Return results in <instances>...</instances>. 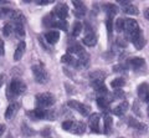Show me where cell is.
Segmentation results:
<instances>
[{"instance_id":"obj_36","label":"cell","mask_w":149,"mask_h":138,"mask_svg":"<svg viewBox=\"0 0 149 138\" xmlns=\"http://www.w3.org/2000/svg\"><path fill=\"white\" fill-rule=\"evenodd\" d=\"M106 25H107V30H108V35L111 36L112 31H113V20L108 19V20H107V22H106Z\"/></svg>"},{"instance_id":"obj_45","label":"cell","mask_w":149,"mask_h":138,"mask_svg":"<svg viewBox=\"0 0 149 138\" xmlns=\"http://www.w3.org/2000/svg\"><path fill=\"white\" fill-rule=\"evenodd\" d=\"M148 116H149V106H148Z\"/></svg>"},{"instance_id":"obj_30","label":"cell","mask_w":149,"mask_h":138,"mask_svg":"<svg viewBox=\"0 0 149 138\" xmlns=\"http://www.w3.org/2000/svg\"><path fill=\"white\" fill-rule=\"evenodd\" d=\"M14 31V26H13V24H5L4 25V27H3V34L5 35V36H10L11 35V33Z\"/></svg>"},{"instance_id":"obj_39","label":"cell","mask_w":149,"mask_h":138,"mask_svg":"<svg viewBox=\"0 0 149 138\" xmlns=\"http://www.w3.org/2000/svg\"><path fill=\"white\" fill-rule=\"evenodd\" d=\"M52 1H47V0H41V1H37V4L39 5H49V4H51Z\"/></svg>"},{"instance_id":"obj_8","label":"cell","mask_w":149,"mask_h":138,"mask_svg":"<svg viewBox=\"0 0 149 138\" xmlns=\"http://www.w3.org/2000/svg\"><path fill=\"white\" fill-rule=\"evenodd\" d=\"M98 123H100V114H98V113L91 114L90 121H88V125H90V128H91V131H92L93 133H100Z\"/></svg>"},{"instance_id":"obj_40","label":"cell","mask_w":149,"mask_h":138,"mask_svg":"<svg viewBox=\"0 0 149 138\" xmlns=\"http://www.w3.org/2000/svg\"><path fill=\"white\" fill-rule=\"evenodd\" d=\"M22 132H24V133H27V135H32V132L29 131V127H27V126H24V127H22Z\"/></svg>"},{"instance_id":"obj_16","label":"cell","mask_w":149,"mask_h":138,"mask_svg":"<svg viewBox=\"0 0 149 138\" xmlns=\"http://www.w3.org/2000/svg\"><path fill=\"white\" fill-rule=\"evenodd\" d=\"M45 39L49 44H56L60 39V34H58V31H49L45 35Z\"/></svg>"},{"instance_id":"obj_17","label":"cell","mask_w":149,"mask_h":138,"mask_svg":"<svg viewBox=\"0 0 149 138\" xmlns=\"http://www.w3.org/2000/svg\"><path fill=\"white\" fill-rule=\"evenodd\" d=\"M128 125L132 127V128H136V130H139V131H146L147 130V126L146 125H143V123L138 122L136 118H132V117L128 118Z\"/></svg>"},{"instance_id":"obj_31","label":"cell","mask_w":149,"mask_h":138,"mask_svg":"<svg viewBox=\"0 0 149 138\" xmlns=\"http://www.w3.org/2000/svg\"><path fill=\"white\" fill-rule=\"evenodd\" d=\"M11 9L9 8H0V19H5V17H9L11 14Z\"/></svg>"},{"instance_id":"obj_42","label":"cell","mask_w":149,"mask_h":138,"mask_svg":"<svg viewBox=\"0 0 149 138\" xmlns=\"http://www.w3.org/2000/svg\"><path fill=\"white\" fill-rule=\"evenodd\" d=\"M5 126H4V125H0V136H3V133L4 132H5Z\"/></svg>"},{"instance_id":"obj_27","label":"cell","mask_w":149,"mask_h":138,"mask_svg":"<svg viewBox=\"0 0 149 138\" xmlns=\"http://www.w3.org/2000/svg\"><path fill=\"white\" fill-rule=\"evenodd\" d=\"M133 44H134V46H136V49H137V50H141L143 46L146 45V39H144L143 36L141 35L139 38H137L136 40L133 41Z\"/></svg>"},{"instance_id":"obj_43","label":"cell","mask_w":149,"mask_h":138,"mask_svg":"<svg viewBox=\"0 0 149 138\" xmlns=\"http://www.w3.org/2000/svg\"><path fill=\"white\" fill-rule=\"evenodd\" d=\"M144 16H146V19L149 20V9H147V10L144 11Z\"/></svg>"},{"instance_id":"obj_9","label":"cell","mask_w":149,"mask_h":138,"mask_svg":"<svg viewBox=\"0 0 149 138\" xmlns=\"http://www.w3.org/2000/svg\"><path fill=\"white\" fill-rule=\"evenodd\" d=\"M119 4L123 6V11L125 14H129V15H137L139 13L138 9L133 5V4H130L129 1H119Z\"/></svg>"},{"instance_id":"obj_41","label":"cell","mask_w":149,"mask_h":138,"mask_svg":"<svg viewBox=\"0 0 149 138\" xmlns=\"http://www.w3.org/2000/svg\"><path fill=\"white\" fill-rule=\"evenodd\" d=\"M4 54V43L3 40H0V56Z\"/></svg>"},{"instance_id":"obj_19","label":"cell","mask_w":149,"mask_h":138,"mask_svg":"<svg viewBox=\"0 0 149 138\" xmlns=\"http://www.w3.org/2000/svg\"><path fill=\"white\" fill-rule=\"evenodd\" d=\"M106 72L103 71H100V70H97V71H93L90 73V79L91 81H96V80H98V81H104L106 80Z\"/></svg>"},{"instance_id":"obj_46","label":"cell","mask_w":149,"mask_h":138,"mask_svg":"<svg viewBox=\"0 0 149 138\" xmlns=\"http://www.w3.org/2000/svg\"><path fill=\"white\" fill-rule=\"evenodd\" d=\"M119 138H122V137H119Z\"/></svg>"},{"instance_id":"obj_22","label":"cell","mask_w":149,"mask_h":138,"mask_svg":"<svg viewBox=\"0 0 149 138\" xmlns=\"http://www.w3.org/2000/svg\"><path fill=\"white\" fill-rule=\"evenodd\" d=\"M112 125H113V121L109 116H106L104 117V121H103V132L106 135H109L112 132Z\"/></svg>"},{"instance_id":"obj_6","label":"cell","mask_w":149,"mask_h":138,"mask_svg":"<svg viewBox=\"0 0 149 138\" xmlns=\"http://www.w3.org/2000/svg\"><path fill=\"white\" fill-rule=\"evenodd\" d=\"M139 25L138 22L134 20V19H127L124 21V31H125V35H130L133 33H137L139 31Z\"/></svg>"},{"instance_id":"obj_1","label":"cell","mask_w":149,"mask_h":138,"mask_svg":"<svg viewBox=\"0 0 149 138\" xmlns=\"http://www.w3.org/2000/svg\"><path fill=\"white\" fill-rule=\"evenodd\" d=\"M26 90V85L22 82L21 80H17V79H14L11 81L10 86L8 89V98L9 100H13L14 97L21 95L22 92H25Z\"/></svg>"},{"instance_id":"obj_5","label":"cell","mask_w":149,"mask_h":138,"mask_svg":"<svg viewBox=\"0 0 149 138\" xmlns=\"http://www.w3.org/2000/svg\"><path fill=\"white\" fill-rule=\"evenodd\" d=\"M70 107L73 108V109H76L77 112H80L82 116H88L91 112V108L88 107V106L86 105H83L81 102H78V101H68V103H67Z\"/></svg>"},{"instance_id":"obj_20","label":"cell","mask_w":149,"mask_h":138,"mask_svg":"<svg viewBox=\"0 0 149 138\" xmlns=\"http://www.w3.org/2000/svg\"><path fill=\"white\" fill-rule=\"evenodd\" d=\"M83 44L86 46H95L97 44V36L93 33L86 35L85 38H83Z\"/></svg>"},{"instance_id":"obj_26","label":"cell","mask_w":149,"mask_h":138,"mask_svg":"<svg viewBox=\"0 0 149 138\" xmlns=\"http://www.w3.org/2000/svg\"><path fill=\"white\" fill-rule=\"evenodd\" d=\"M14 31L19 35V36H25V30H24V24L22 22H16L15 26H14Z\"/></svg>"},{"instance_id":"obj_37","label":"cell","mask_w":149,"mask_h":138,"mask_svg":"<svg viewBox=\"0 0 149 138\" xmlns=\"http://www.w3.org/2000/svg\"><path fill=\"white\" fill-rule=\"evenodd\" d=\"M71 125H72V121H65L62 123V128L65 131H70V128H71Z\"/></svg>"},{"instance_id":"obj_13","label":"cell","mask_w":149,"mask_h":138,"mask_svg":"<svg viewBox=\"0 0 149 138\" xmlns=\"http://www.w3.org/2000/svg\"><path fill=\"white\" fill-rule=\"evenodd\" d=\"M129 107V105L127 101H123V102H120L118 106H116V107L113 108V113L116 114V116H123V114L127 112V109Z\"/></svg>"},{"instance_id":"obj_34","label":"cell","mask_w":149,"mask_h":138,"mask_svg":"<svg viewBox=\"0 0 149 138\" xmlns=\"http://www.w3.org/2000/svg\"><path fill=\"white\" fill-rule=\"evenodd\" d=\"M95 91H96V93L98 95V97H104V95L108 93V91H107V87H106V85L101 86L100 89H97V90H95Z\"/></svg>"},{"instance_id":"obj_33","label":"cell","mask_w":149,"mask_h":138,"mask_svg":"<svg viewBox=\"0 0 149 138\" xmlns=\"http://www.w3.org/2000/svg\"><path fill=\"white\" fill-rule=\"evenodd\" d=\"M81 30H82V25H81V22H74V25H73V30H72V36H78L81 33Z\"/></svg>"},{"instance_id":"obj_35","label":"cell","mask_w":149,"mask_h":138,"mask_svg":"<svg viewBox=\"0 0 149 138\" xmlns=\"http://www.w3.org/2000/svg\"><path fill=\"white\" fill-rule=\"evenodd\" d=\"M113 71L118 73H125L127 72V67H125V65H116L113 67Z\"/></svg>"},{"instance_id":"obj_28","label":"cell","mask_w":149,"mask_h":138,"mask_svg":"<svg viewBox=\"0 0 149 138\" xmlns=\"http://www.w3.org/2000/svg\"><path fill=\"white\" fill-rule=\"evenodd\" d=\"M81 51H83V49L81 47V45H78V44L68 46V52L70 54H80Z\"/></svg>"},{"instance_id":"obj_15","label":"cell","mask_w":149,"mask_h":138,"mask_svg":"<svg viewBox=\"0 0 149 138\" xmlns=\"http://www.w3.org/2000/svg\"><path fill=\"white\" fill-rule=\"evenodd\" d=\"M144 59L142 57H133V59H130V61H129V65L132 66L133 70H139V68H142L144 66Z\"/></svg>"},{"instance_id":"obj_2","label":"cell","mask_w":149,"mask_h":138,"mask_svg":"<svg viewBox=\"0 0 149 138\" xmlns=\"http://www.w3.org/2000/svg\"><path fill=\"white\" fill-rule=\"evenodd\" d=\"M36 103L39 108H47L51 107L55 103V97L49 92H45V93H39L36 96Z\"/></svg>"},{"instance_id":"obj_11","label":"cell","mask_w":149,"mask_h":138,"mask_svg":"<svg viewBox=\"0 0 149 138\" xmlns=\"http://www.w3.org/2000/svg\"><path fill=\"white\" fill-rule=\"evenodd\" d=\"M19 107H20V105L16 103V102H13V103L9 105V107L6 108V111H5V118L11 119V118L16 114Z\"/></svg>"},{"instance_id":"obj_24","label":"cell","mask_w":149,"mask_h":138,"mask_svg":"<svg viewBox=\"0 0 149 138\" xmlns=\"http://www.w3.org/2000/svg\"><path fill=\"white\" fill-rule=\"evenodd\" d=\"M54 27H57V29H61L63 31H67L68 30V22L66 20H57L54 22Z\"/></svg>"},{"instance_id":"obj_7","label":"cell","mask_w":149,"mask_h":138,"mask_svg":"<svg viewBox=\"0 0 149 138\" xmlns=\"http://www.w3.org/2000/svg\"><path fill=\"white\" fill-rule=\"evenodd\" d=\"M52 14L58 17V20H65L68 15V8L66 4H58V5H56Z\"/></svg>"},{"instance_id":"obj_21","label":"cell","mask_w":149,"mask_h":138,"mask_svg":"<svg viewBox=\"0 0 149 138\" xmlns=\"http://www.w3.org/2000/svg\"><path fill=\"white\" fill-rule=\"evenodd\" d=\"M148 92H149V85L147 84V82L141 84V85L138 86V96H139V98L144 100V97L147 96Z\"/></svg>"},{"instance_id":"obj_10","label":"cell","mask_w":149,"mask_h":138,"mask_svg":"<svg viewBox=\"0 0 149 138\" xmlns=\"http://www.w3.org/2000/svg\"><path fill=\"white\" fill-rule=\"evenodd\" d=\"M85 131H86V126L83 125L82 122H73L72 121L71 128H70L68 132L74 133V135H82V133H85Z\"/></svg>"},{"instance_id":"obj_14","label":"cell","mask_w":149,"mask_h":138,"mask_svg":"<svg viewBox=\"0 0 149 138\" xmlns=\"http://www.w3.org/2000/svg\"><path fill=\"white\" fill-rule=\"evenodd\" d=\"M25 49H26V45H25L24 41H21V43L17 45L15 52H14V60H15V61H19V60L22 57V55L25 52Z\"/></svg>"},{"instance_id":"obj_32","label":"cell","mask_w":149,"mask_h":138,"mask_svg":"<svg viewBox=\"0 0 149 138\" xmlns=\"http://www.w3.org/2000/svg\"><path fill=\"white\" fill-rule=\"evenodd\" d=\"M61 62L63 63H71V65H74V62H76V60H74L71 55L67 54V55H63L61 57Z\"/></svg>"},{"instance_id":"obj_29","label":"cell","mask_w":149,"mask_h":138,"mask_svg":"<svg viewBox=\"0 0 149 138\" xmlns=\"http://www.w3.org/2000/svg\"><path fill=\"white\" fill-rule=\"evenodd\" d=\"M124 19L123 17H119V19H117V21H116V30H117V33H120V31L124 30Z\"/></svg>"},{"instance_id":"obj_3","label":"cell","mask_w":149,"mask_h":138,"mask_svg":"<svg viewBox=\"0 0 149 138\" xmlns=\"http://www.w3.org/2000/svg\"><path fill=\"white\" fill-rule=\"evenodd\" d=\"M27 114L32 118V119H54V112L52 111H47L45 108H35L34 111L27 112Z\"/></svg>"},{"instance_id":"obj_38","label":"cell","mask_w":149,"mask_h":138,"mask_svg":"<svg viewBox=\"0 0 149 138\" xmlns=\"http://www.w3.org/2000/svg\"><path fill=\"white\" fill-rule=\"evenodd\" d=\"M114 100H117V98H119V97H124V93H123V92H120L119 90H116V92H114Z\"/></svg>"},{"instance_id":"obj_12","label":"cell","mask_w":149,"mask_h":138,"mask_svg":"<svg viewBox=\"0 0 149 138\" xmlns=\"http://www.w3.org/2000/svg\"><path fill=\"white\" fill-rule=\"evenodd\" d=\"M73 6H74V15H76L77 17L85 16L86 6L82 1H73Z\"/></svg>"},{"instance_id":"obj_44","label":"cell","mask_w":149,"mask_h":138,"mask_svg":"<svg viewBox=\"0 0 149 138\" xmlns=\"http://www.w3.org/2000/svg\"><path fill=\"white\" fill-rule=\"evenodd\" d=\"M144 102H147V103H149V92H148V93H147V96H146V97H144Z\"/></svg>"},{"instance_id":"obj_18","label":"cell","mask_w":149,"mask_h":138,"mask_svg":"<svg viewBox=\"0 0 149 138\" xmlns=\"http://www.w3.org/2000/svg\"><path fill=\"white\" fill-rule=\"evenodd\" d=\"M104 11H106L107 15H108V19H112L114 15H117L118 8L116 5H113V4H106L104 5Z\"/></svg>"},{"instance_id":"obj_23","label":"cell","mask_w":149,"mask_h":138,"mask_svg":"<svg viewBox=\"0 0 149 138\" xmlns=\"http://www.w3.org/2000/svg\"><path fill=\"white\" fill-rule=\"evenodd\" d=\"M109 102L111 101L108 98H106V97H98L97 98V105H98V107L101 109H103V111H107V109H108Z\"/></svg>"},{"instance_id":"obj_25","label":"cell","mask_w":149,"mask_h":138,"mask_svg":"<svg viewBox=\"0 0 149 138\" xmlns=\"http://www.w3.org/2000/svg\"><path fill=\"white\" fill-rule=\"evenodd\" d=\"M111 86L113 87L114 90H119L122 86H124V79H122V77H117V79H114L111 82Z\"/></svg>"},{"instance_id":"obj_4","label":"cell","mask_w":149,"mask_h":138,"mask_svg":"<svg viewBox=\"0 0 149 138\" xmlns=\"http://www.w3.org/2000/svg\"><path fill=\"white\" fill-rule=\"evenodd\" d=\"M32 73H34L35 80L39 84H46L49 81V73L42 66H39V65L32 66Z\"/></svg>"}]
</instances>
